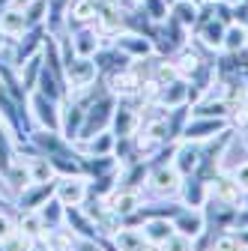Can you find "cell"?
Segmentation results:
<instances>
[{
    "instance_id": "obj_8",
    "label": "cell",
    "mask_w": 248,
    "mask_h": 251,
    "mask_svg": "<svg viewBox=\"0 0 248 251\" xmlns=\"http://www.w3.org/2000/svg\"><path fill=\"white\" fill-rule=\"evenodd\" d=\"M84 105H78V102H72V99H66L63 105H60V135H63L69 144H75L78 141V135H81V126H84Z\"/></svg>"
},
{
    "instance_id": "obj_10",
    "label": "cell",
    "mask_w": 248,
    "mask_h": 251,
    "mask_svg": "<svg viewBox=\"0 0 248 251\" xmlns=\"http://www.w3.org/2000/svg\"><path fill=\"white\" fill-rule=\"evenodd\" d=\"M27 99H30V111H33V117H36V123L42 129L60 132V108H57V102L42 96V93H33V96H27Z\"/></svg>"
},
{
    "instance_id": "obj_29",
    "label": "cell",
    "mask_w": 248,
    "mask_h": 251,
    "mask_svg": "<svg viewBox=\"0 0 248 251\" xmlns=\"http://www.w3.org/2000/svg\"><path fill=\"white\" fill-rule=\"evenodd\" d=\"M3 176H6V182L15 188V192H24V188H27L30 182H33V179H30V171H27V165H24L21 159H15V162H12V168H9Z\"/></svg>"
},
{
    "instance_id": "obj_30",
    "label": "cell",
    "mask_w": 248,
    "mask_h": 251,
    "mask_svg": "<svg viewBox=\"0 0 248 251\" xmlns=\"http://www.w3.org/2000/svg\"><path fill=\"white\" fill-rule=\"evenodd\" d=\"M200 63H203V60H200L195 51H182V54L176 57V63H174V69H176V75H179V78H185V81H189V78L198 72V66H200Z\"/></svg>"
},
{
    "instance_id": "obj_37",
    "label": "cell",
    "mask_w": 248,
    "mask_h": 251,
    "mask_svg": "<svg viewBox=\"0 0 248 251\" xmlns=\"http://www.w3.org/2000/svg\"><path fill=\"white\" fill-rule=\"evenodd\" d=\"M230 174H233V179L239 182V188H242V192L248 195V159H245V162H239V165H236Z\"/></svg>"
},
{
    "instance_id": "obj_27",
    "label": "cell",
    "mask_w": 248,
    "mask_h": 251,
    "mask_svg": "<svg viewBox=\"0 0 248 251\" xmlns=\"http://www.w3.org/2000/svg\"><path fill=\"white\" fill-rule=\"evenodd\" d=\"M206 251H248V248L242 245V239L236 236V230H222V233L212 236V242H209Z\"/></svg>"
},
{
    "instance_id": "obj_6",
    "label": "cell",
    "mask_w": 248,
    "mask_h": 251,
    "mask_svg": "<svg viewBox=\"0 0 248 251\" xmlns=\"http://www.w3.org/2000/svg\"><path fill=\"white\" fill-rule=\"evenodd\" d=\"M66 78H69V84H72V93L93 87V84H96V78H99L96 60H93V57H75L69 66H66Z\"/></svg>"
},
{
    "instance_id": "obj_44",
    "label": "cell",
    "mask_w": 248,
    "mask_h": 251,
    "mask_svg": "<svg viewBox=\"0 0 248 251\" xmlns=\"http://www.w3.org/2000/svg\"><path fill=\"white\" fill-rule=\"evenodd\" d=\"M242 81H245V90H248V72H245V78H242Z\"/></svg>"
},
{
    "instance_id": "obj_1",
    "label": "cell",
    "mask_w": 248,
    "mask_h": 251,
    "mask_svg": "<svg viewBox=\"0 0 248 251\" xmlns=\"http://www.w3.org/2000/svg\"><path fill=\"white\" fill-rule=\"evenodd\" d=\"M54 198L63 206H81L90 198V179L84 174H78V176H57Z\"/></svg>"
},
{
    "instance_id": "obj_4",
    "label": "cell",
    "mask_w": 248,
    "mask_h": 251,
    "mask_svg": "<svg viewBox=\"0 0 248 251\" xmlns=\"http://www.w3.org/2000/svg\"><path fill=\"white\" fill-rule=\"evenodd\" d=\"M149 188L156 195H176L182 185V174L168 162V165H149V176H147Z\"/></svg>"
},
{
    "instance_id": "obj_2",
    "label": "cell",
    "mask_w": 248,
    "mask_h": 251,
    "mask_svg": "<svg viewBox=\"0 0 248 251\" xmlns=\"http://www.w3.org/2000/svg\"><path fill=\"white\" fill-rule=\"evenodd\" d=\"M227 120H219V117H192L182 129V138L179 141H192V144H206L212 141L215 135H222L227 129Z\"/></svg>"
},
{
    "instance_id": "obj_14",
    "label": "cell",
    "mask_w": 248,
    "mask_h": 251,
    "mask_svg": "<svg viewBox=\"0 0 248 251\" xmlns=\"http://www.w3.org/2000/svg\"><path fill=\"white\" fill-rule=\"evenodd\" d=\"M111 242H114L117 251H144V248L149 245V242L144 239V230L135 227V225H120V230L111 236Z\"/></svg>"
},
{
    "instance_id": "obj_15",
    "label": "cell",
    "mask_w": 248,
    "mask_h": 251,
    "mask_svg": "<svg viewBox=\"0 0 248 251\" xmlns=\"http://www.w3.org/2000/svg\"><path fill=\"white\" fill-rule=\"evenodd\" d=\"M138 123H141V117H138V111H132L129 105H117V108H114L111 129H114L117 138H132V135L138 132Z\"/></svg>"
},
{
    "instance_id": "obj_43",
    "label": "cell",
    "mask_w": 248,
    "mask_h": 251,
    "mask_svg": "<svg viewBox=\"0 0 248 251\" xmlns=\"http://www.w3.org/2000/svg\"><path fill=\"white\" fill-rule=\"evenodd\" d=\"M242 144H245V150H248V129H242Z\"/></svg>"
},
{
    "instance_id": "obj_42",
    "label": "cell",
    "mask_w": 248,
    "mask_h": 251,
    "mask_svg": "<svg viewBox=\"0 0 248 251\" xmlns=\"http://www.w3.org/2000/svg\"><path fill=\"white\" fill-rule=\"evenodd\" d=\"M9 3H12V0H0V12H3V9H9Z\"/></svg>"
},
{
    "instance_id": "obj_34",
    "label": "cell",
    "mask_w": 248,
    "mask_h": 251,
    "mask_svg": "<svg viewBox=\"0 0 248 251\" xmlns=\"http://www.w3.org/2000/svg\"><path fill=\"white\" fill-rule=\"evenodd\" d=\"M141 9H144V15H149L152 21H168V15H171L168 0H141Z\"/></svg>"
},
{
    "instance_id": "obj_19",
    "label": "cell",
    "mask_w": 248,
    "mask_h": 251,
    "mask_svg": "<svg viewBox=\"0 0 248 251\" xmlns=\"http://www.w3.org/2000/svg\"><path fill=\"white\" fill-rule=\"evenodd\" d=\"M114 144H117V135H114L111 129L93 135V138H87V141H78L81 155H114Z\"/></svg>"
},
{
    "instance_id": "obj_33",
    "label": "cell",
    "mask_w": 248,
    "mask_h": 251,
    "mask_svg": "<svg viewBox=\"0 0 248 251\" xmlns=\"http://www.w3.org/2000/svg\"><path fill=\"white\" fill-rule=\"evenodd\" d=\"M21 66H24V81H21L24 93L36 90V81H39V72H42V60L39 57H30L27 63H21Z\"/></svg>"
},
{
    "instance_id": "obj_7",
    "label": "cell",
    "mask_w": 248,
    "mask_h": 251,
    "mask_svg": "<svg viewBox=\"0 0 248 251\" xmlns=\"http://www.w3.org/2000/svg\"><path fill=\"white\" fill-rule=\"evenodd\" d=\"M174 230L182 233V236H189L192 242L206 230V215H203V206L195 209V206H182L176 215H174Z\"/></svg>"
},
{
    "instance_id": "obj_38",
    "label": "cell",
    "mask_w": 248,
    "mask_h": 251,
    "mask_svg": "<svg viewBox=\"0 0 248 251\" xmlns=\"http://www.w3.org/2000/svg\"><path fill=\"white\" fill-rule=\"evenodd\" d=\"M12 230H15V225L9 222V218H6L3 212H0V242H3V239H6V236L12 233Z\"/></svg>"
},
{
    "instance_id": "obj_3",
    "label": "cell",
    "mask_w": 248,
    "mask_h": 251,
    "mask_svg": "<svg viewBox=\"0 0 248 251\" xmlns=\"http://www.w3.org/2000/svg\"><path fill=\"white\" fill-rule=\"evenodd\" d=\"M209 198L222 201V203H227V206H242V203H245V192L239 188V182L233 179V174H227V171L215 174V176L209 179Z\"/></svg>"
},
{
    "instance_id": "obj_32",
    "label": "cell",
    "mask_w": 248,
    "mask_h": 251,
    "mask_svg": "<svg viewBox=\"0 0 248 251\" xmlns=\"http://www.w3.org/2000/svg\"><path fill=\"white\" fill-rule=\"evenodd\" d=\"M0 245H3V251H30L33 248V236H27L21 227H15Z\"/></svg>"
},
{
    "instance_id": "obj_23",
    "label": "cell",
    "mask_w": 248,
    "mask_h": 251,
    "mask_svg": "<svg viewBox=\"0 0 248 251\" xmlns=\"http://www.w3.org/2000/svg\"><path fill=\"white\" fill-rule=\"evenodd\" d=\"M0 30L9 36V39H18V36H24V30H27V21H24V12H18V9H3L0 12Z\"/></svg>"
},
{
    "instance_id": "obj_18",
    "label": "cell",
    "mask_w": 248,
    "mask_h": 251,
    "mask_svg": "<svg viewBox=\"0 0 248 251\" xmlns=\"http://www.w3.org/2000/svg\"><path fill=\"white\" fill-rule=\"evenodd\" d=\"M123 54H129V57H149L152 51H156V45H152V39H147V36H141V33H123L117 42H114Z\"/></svg>"
},
{
    "instance_id": "obj_35",
    "label": "cell",
    "mask_w": 248,
    "mask_h": 251,
    "mask_svg": "<svg viewBox=\"0 0 248 251\" xmlns=\"http://www.w3.org/2000/svg\"><path fill=\"white\" fill-rule=\"evenodd\" d=\"M159 251H195V242L189 236H182V233H174L168 242L159 245Z\"/></svg>"
},
{
    "instance_id": "obj_26",
    "label": "cell",
    "mask_w": 248,
    "mask_h": 251,
    "mask_svg": "<svg viewBox=\"0 0 248 251\" xmlns=\"http://www.w3.org/2000/svg\"><path fill=\"white\" fill-rule=\"evenodd\" d=\"M245 45H248V27H245V24H236V21L227 24V30H224V45H222V48H224L227 54H236V51L245 48Z\"/></svg>"
},
{
    "instance_id": "obj_5",
    "label": "cell",
    "mask_w": 248,
    "mask_h": 251,
    "mask_svg": "<svg viewBox=\"0 0 248 251\" xmlns=\"http://www.w3.org/2000/svg\"><path fill=\"white\" fill-rule=\"evenodd\" d=\"M105 201H108V209L120 218V222H123V218H129V215H135V212L141 209V203H144L138 188H126V185L114 188V192H111Z\"/></svg>"
},
{
    "instance_id": "obj_11",
    "label": "cell",
    "mask_w": 248,
    "mask_h": 251,
    "mask_svg": "<svg viewBox=\"0 0 248 251\" xmlns=\"http://www.w3.org/2000/svg\"><path fill=\"white\" fill-rule=\"evenodd\" d=\"M179 201H182V206H195V209H200L203 203H206V198H209V182L203 179V176H182V185H179Z\"/></svg>"
},
{
    "instance_id": "obj_16",
    "label": "cell",
    "mask_w": 248,
    "mask_h": 251,
    "mask_svg": "<svg viewBox=\"0 0 248 251\" xmlns=\"http://www.w3.org/2000/svg\"><path fill=\"white\" fill-rule=\"evenodd\" d=\"M141 230H144V239H147L149 245H156V248H159L162 242H168V239L176 233L171 218H144Z\"/></svg>"
},
{
    "instance_id": "obj_21",
    "label": "cell",
    "mask_w": 248,
    "mask_h": 251,
    "mask_svg": "<svg viewBox=\"0 0 248 251\" xmlns=\"http://www.w3.org/2000/svg\"><path fill=\"white\" fill-rule=\"evenodd\" d=\"M96 0H69V24L87 27L90 21H96Z\"/></svg>"
},
{
    "instance_id": "obj_17",
    "label": "cell",
    "mask_w": 248,
    "mask_h": 251,
    "mask_svg": "<svg viewBox=\"0 0 248 251\" xmlns=\"http://www.w3.org/2000/svg\"><path fill=\"white\" fill-rule=\"evenodd\" d=\"M72 48H75V57H93L99 48H102V33L96 27H81L78 33L72 36Z\"/></svg>"
},
{
    "instance_id": "obj_28",
    "label": "cell",
    "mask_w": 248,
    "mask_h": 251,
    "mask_svg": "<svg viewBox=\"0 0 248 251\" xmlns=\"http://www.w3.org/2000/svg\"><path fill=\"white\" fill-rule=\"evenodd\" d=\"M48 6H51V0H27V3H24V21H27V30L42 24V18L48 15Z\"/></svg>"
},
{
    "instance_id": "obj_25",
    "label": "cell",
    "mask_w": 248,
    "mask_h": 251,
    "mask_svg": "<svg viewBox=\"0 0 248 251\" xmlns=\"http://www.w3.org/2000/svg\"><path fill=\"white\" fill-rule=\"evenodd\" d=\"M36 48H42V33L36 27H30V30H24V39H21V45H18V54H15V66H21V63H27L30 57H33V51Z\"/></svg>"
},
{
    "instance_id": "obj_36",
    "label": "cell",
    "mask_w": 248,
    "mask_h": 251,
    "mask_svg": "<svg viewBox=\"0 0 248 251\" xmlns=\"http://www.w3.org/2000/svg\"><path fill=\"white\" fill-rule=\"evenodd\" d=\"M72 251H102V242H99V236H96V239L75 236V242H72Z\"/></svg>"
},
{
    "instance_id": "obj_22",
    "label": "cell",
    "mask_w": 248,
    "mask_h": 251,
    "mask_svg": "<svg viewBox=\"0 0 248 251\" xmlns=\"http://www.w3.org/2000/svg\"><path fill=\"white\" fill-rule=\"evenodd\" d=\"M198 12H200V6L195 0H171V18L182 27H195Z\"/></svg>"
},
{
    "instance_id": "obj_41",
    "label": "cell",
    "mask_w": 248,
    "mask_h": 251,
    "mask_svg": "<svg viewBox=\"0 0 248 251\" xmlns=\"http://www.w3.org/2000/svg\"><path fill=\"white\" fill-rule=\"evenodd\" d=\"M6 42H9V36L3 33V30H0V51H3V48H6Z\"/></svg>"
},
{
    "instance_id": "obj_13",
    "label": "cell",
    "mask_w": 248,
    "mask_h": 251,
    "mask_svg": "<svg viewBox=\"0 0 248 251\" xmlns=\"http://www.w3.org/2000/svg\"><path fill=\"white\" fill-rule=\"evenodd\" d=\"M54 182L57 179H51V182H30L18 195V209L27 212V209H39L42 203H48L54 198Z\"/></svg>"
},
{
    "instance_id": "obj_12",
    "label": "cell",
    "mask_w": 248,
    "mask_h": 251,
    "mask_svg": "<svg viewBox=\"0 0 248 251\" xmlns=\"http://www.w3.org/2000/svg\"><path fill=\"white\" fill-rule=\"evenodd\" d=\"M156 105L159 108H179V105H189V81L185 78H174L171 84H165L159 93H156Z\"/></svg>"
},
{
    "instance_id": "obj_31",
    "label": "cell",
    "mask_w": 248,
    "mask_h": 251,
    "mask_svg": "<svg viewBox=\"0 0 248 251\" xmlns=\"http://www.w3.org/2000/svg\"><path fill=\"white\" fill-rule=\"evenodd\" d=\"M21 230H24L27 236H33V239H42V236L48 233L36 209H27V212H21Z\"/></svg>"
},
{
    "instance_id": "obj_39",
    "label": "cell",
    "mask_w": 248,
    "mask_h": 251,
    "mask_svg": "<svg viewBox=\"0 0 248 251\" xmlns=\"http://www.w3.org/2000/svg\"><path fill=\"white\" fill-rule=\"evenodd\" d=\"M30 251H54V248L48 245V239H33V248Z\"/></svg>"
},
{
    "instance_id": "obj_24",
    "label": "cell",
    "mask_w": 248,
    "mask_h": 251,
    "mask_svg": "<svg viewBox=\"0 0 248 251\" xmlns=\"http://www.w3.org/2000/svg\"><path fill=\"white\" fill-rule=\"evenodd\" d=\"M36 212H39V218H42L45 230H54V227H60V225H63V218H66V206L60 203L57 198H51L48 203H42Z\"/></svg>"
},
{
    "instance_id": "obj_40",
    "label": "cell",
    "mask_w": 248,
    "mask_h": 251,
    "mask_svg": "<svg viewBox=\"0 0 248 251\" xmlns=\"http://www.w3.org/2000/svg\"><path fill=\"white\" fill-rule=\"evenodd\" d=\"M236 236H239V239H242V245L248 248V227H239V230H236Z\"/></svg>"
},
{
    "instance_id": "obj_9",
    "label": "cell",
    "mask_w": 248,
    "mask_h": 251,
    "mask_svg": "<svg viewBox=\"0 0 248 251\" xmlns=\"http://www.w3.org/2000/svg\"><path fill=\"white\" fill-rule=\"evenodd\" d=\"M200 155H203V144H192V141H176V152H174V168L182 176H192L200 168Z\"/></svg>"
},
{
    "instance_id": "obj_20",
    "label": "cell",
    "mask_w": 248,
    "mask_h": 251,
    "mask_svg": "<svg viewBox=\"0 0 248 251\" xmlns=\"http://www.w3.org/2000/svg\"><path fill=\"white\" fill-rule=\"evenodd\" d=\"M24 165H27L30 179H33V182H51V179H57V174L51 168V159H48L45 152H33V159H27Z\"/></svg>"
}]
</instances>
